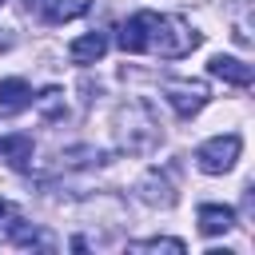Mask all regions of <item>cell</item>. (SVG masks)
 Segmentation results:
<instances>
[{"label":"cell","mask_w":255,"mask_h":255,"mask_svg":"<svg viewBox=\"0 0 255 255\" xmlns=\"http://www.w3.org/2000/svg\"><path fill=\"white\" fill-rule=\"evenodd\" d=\"M239 151H243V139H239L235 131H227V135H211L207 143L195 147V163H199V171H207V175H223V171L235 167Z\"/></svg>","instance_id":"6da1fadb"},{"label":"cell","mask_w":255,"mask_h":255,"mask_svg":"<svg viewBox=\"0 0 255 255\" xmlns=\"http://www.w3.org/2000/svg\"><path fill=\"white\" fill-rule=\"evenodd\" d=\"M195 44H199V32H191V28H187L183 20H175V16H159V24H155V36H151V48H147V52H159V56L175 60V56H187Z\"/></svg>","instance_id":"7a4b0ae2"},{"label":"cell","mask_w":255,"mask_h":255,"mask_svg":"<svg viewBox=\"0 0 255 255\" xmlns=\"http://www.w3.org/2000/svg\"><path fill=\"white\" fill-rule=\"evenodd\" d=\"M155 24H159V12H135V16H128L124 28H120V48L124 52H147L151 36H155Z\"/></svg>","instance_id":"3957f363"},{"label":"cell","mask_w":255,"mask_h":255,"mask_svg":"<svg viewBox=\"0 0 255 255\" xmlns=\"http://www.w3.org/2000/svg\"><path fill=\"white\" fill-rule=\"evenodd\" d=\"M167 104H171L183 120H191V116L207 104V88H203V84H191V80H171V84H167Z\"/></svg>","instance_id":"277c9868"},{"label":"cell","mask_w":255,"mask_h":255,"mask_svg":"<svg viewBox=\"0 0 255 255\" xmlns=\"http://www.w3.org/2000/svg\"><path fill=\"white\" fill-rule=\"evenodd\" d=\"M207 72L211 76H219V80H227V84H235V88H247L251 84V64H243V60H235V56H211V64H207Z\"/></svg>","instance_id":"5b68a950"},{"label":"cell","mask_w":255,"mask_h":255,"mask_svg":"<svg viewBox=\"0 0 255 255\" xmlns=\"http://www.w3.org/2000/svg\"><path fill=\"white\" fill-rule=\"evenodd\" d=\"M104 52H108V36H104V32H88V36H80V40L68 44L72 64H96Z\"/></svg>","instance_id":"8992f818"},{"label":"cell","mask_w":255,"mask_h":255,"mask_svg":"<svg viewBox=\"0 0 255 255\" xmlns=\"http://www.w3.org/2000/svg\"><path fill=\"white\" fill-rule=\"evenodd\" d=\"M235 227V211L231 207H219V203H203L199 207V231L203 235H223Z\"/></svg>","instance_id":"52a82bcc"},{"label":"cell","mask_w":255,"mask_h":255,"mask_svg":"<svg viewBox=\"0 0 255 255\" xmlns=\"http://www.w3.org/2000/svg\"><path fill=\"white\" fill-rule=\"evenodd\" d=\"M28 104H32L28 80H20V76L0 80V112H20V108H28Z\"/></svg>","instance_id":"ba28073f"},{"label":"cell","mask_w":255,"mask_h":255,"mask_svg":"<svg viewBox=\"0 0 255 255\" xmlns=\"http://www.w3.org/2000/svg\"><path fill=\"white\" fill-rule=\"evenodd\" d=\"M0 155L8 159V167L24 171L32 163V135H4L0 139Z\"/></svg>","instance_id":"9c48e42d"},{"label":"cell","mask_w":255,"mask_h":255,"mask_svg":"<svg viewBox=\"0 0 255 255\" xmlns=\"http://www.w3.org/2000/svg\"><path fill=\"white\" fill-rule=\"evenodd\" d=\"M88 12V0H52L48 4V24H64V20H72V16H84Z\"/></svg>","instance_id":"30bf717a"},{"label":"cell","mask_w":255,"mask_h":255,"mask_svg":"<svg viewBox=\"0 0 255 255\" xmlns=\"http://www.w3.org/2000/svg\"><path fill=\"white\" fill-rule=\"evenodd\" d=\"M16 223H20V211H16L8 199H0V243H8V239H12Z\"/></svg>","instance_id":"8fae6325"},{"label":"cell","mask_w":255,"mask_h":255,"mask_svg":"<svg viewBox=\"0 0 255 255\" xmlns=\"http://www.w3.org/2000/svg\"><path fill=\"white\" fill-rule=\"evenodd\" d=\"M131 251H183V243L179 239H147V243H131Z\"/></svg>","instance_id":"7c38bea8"},{"label":"cell","mask_w":255,"mask_h":255,"mask_svg":"<svg viewBox=\"0 0 255 255\" xmlns=\"http://www.w3.org/2000/svg\"><path fill=\"white\" fill-rule=\"evenodd\" d=\"M0 4H4V0H0Z\"/></svg>","instance_id":"4fadbf2b"}]
</instances>
